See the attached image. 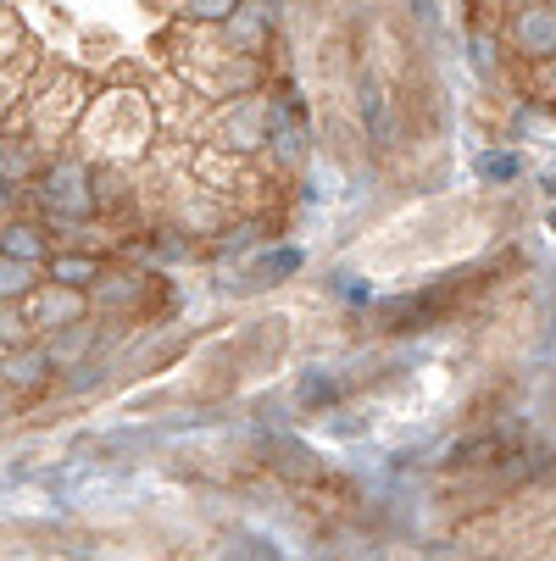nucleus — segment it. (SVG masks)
I'll return each mask as SVG.
<instances>
[{
	"label": "nucleus",
	"mask_w": 556,
	"mask_h": 561,
	"mask_svg": "<svg viewBox=\"0 0 556 561\" xmlns=\"http://www.w3.org/2000/svg\"><path fill=\"white\" fill-rule=\"evenodd\" d=\"M45 162H50V150H45L34 134H23L18 123L0 128V179H7V184L29 190V184L45 173Z\"/></svg>",
	"instance_id": "9d476101"
},
{
	"label": "nucleus",
	"mask_w": 556,
	"mask_h": 561,
	"mask_svg": "<svg viewBox=\"0 0 556 561\" xmlns=\"http://www.w3.org/2000/svg\"><path fill=\"white\" fill-rule=\"evenodd\" d=\"M84 106H90V84L78 72H39V84L23 95V106H18L12 123L23 134H34L56 156V150L72 145L78 123H84Z\"/></svg>",
	"instance_id": "20e7f679"
},
{
	"label": "nucleus",
	"mask_w": 556,
	"mask_h": 561,
	"mask_svg": "<svg viewBox=\"0 0 556 561\" xmlns=\"http://www.w3.org/2000/svg\"><path fill=\"white\" fill-rule=\"evenodd\" d=\"M507 7H512V12H518V7H534V0H507Z\"/></svg>",
	"instance_id": "6ab92c4d"
},
{
	"label": "nucleus",
	"mask_w": 556,
	"mask_h": 561,
	"mask_svg": "<svg viewBox=\"0 0 556 561\" xmlns=\"http://www.w3.org/2000/svg\"><path fill=\"white\" fill-rule=\"evenodd\" d=\"M545 7H551V12H556V0H545Z\"/></svg>",
	"instance_id": "aec40b11"
},
{
	"label": "nucleus",
	"mask_w": 556,
	"mask_h": 561,
	"mask_svg": "<svg viewBox=\"0 0 556 561\" xmlns=\"http://www.w3.org/2000/svg\"><path fill=\"white\" fill-rule=\"evenodd\" d=\"M56 356L45 340L23 345V351H0V394H12V400H34L56 383Z\"/></svg>",
	"instance_id": "423d86ee"
},
{
	"label": "nucleus",
	"mask_w": 556,
	"mask_h": 561,
	"mask_svg": "<svg viewBox=\"0 0 556 561\" xmlns=\"http://www.w3.org/2000/svg\"><path fill=\"white\" fill-rule=\"evenodd\" d=\"M56 245H61V239H56V228L39 211H18V217L0 222V256H12V262H29V267L45 273Z\"/></svg>",
	"instance_id": "6e6552de"
},
{
	"label": "nucleus",
	"mask_w": 556,
	"mask_h": 561,
	"mask_svg": "<svg viewBox=\"0 0 556 561\" xmlns=\"http://www.w3.org/2000/svg\"><path fill=\"white\" fill-rule=\"evenodd\" d=\"M106 251H90V245H56L50 262H45V284H61V289H95L101 273H106Z\"/></svg>",
	"instance_id": "9b49d317"
},
{
	"label": "nucleus",
	"mask_w": 556,
	"mask_h": 561,
	"mask_svg": "<svg viewBox=\"0 0 556 561\" xmlns=\"http://www.w3.org/2000/svg\"><path fill=\"white\" fill-rule=\"evenodd\" d=\"M39 334H34V317H29V306H0V351H23V345H34Z\"/></svg>",
	"instance_id": "dca6fc26"
},
{
	"label": "nucleus",
	"mask_w": 556,
	"mask_h": 561,
	"mask_svg": "<svg viewBox=\"0 0 556 561\" xmlns=\"http://www.w3.org/2000/svg\"><path fill=\"white\" fill-rule=\"evenodd\" d=\"M34 50H39V45H34V39L23 34V18L0 7V72H12V61L23 67V61H29Z\"/></svg>",
	"instance_id": "2eb2a0df"
},
{
	"label": "nucleus",
	"mask_w": 556,
	"mask_h": 561,
	"mask_svg": "<svg viewBox=\"0 0 556 561\" xmlns=\"http://www.w3.org/2000/svg\"><path fill=\"white\" fill-rule=\"evenodd\" d=\"M512 50L529 56V61H556V12L545 7V0H534V7H518L512 12Z\"/></svg>",
	"instance_id": "f8f14e48"
},
{
	"label": "nucleus",
	"mask_w": 556,
	"mask_h": 561,
	"mask_svg": "<svg viewBox=\"0 0 556 561\" xmlns=\"http://www.w3.org/2000/svg\"><path fill=\"white\" fill-rule=\"evenodd\" d=\"M39 284H45V273H39V267L0 256V306H29Z\"/></svg>",
	"instance_id": "4468645a"
},
{
	"label": "nucleus",
	"mask_w": 556,
	"mask_h": 561,
	"mask_svg": "<svg viewBox=\"0 0 556 561\" xmlns=\"http://www.w3.org/2000/svg\"><path fill=\"white\" fill-rule=\"evenodd\" d=\"M29 201L56 228V239L72 233V228H90L95 222V162L78 145L56 150L45 162V173L29 184Z\"/></svg>",
	"instance_id": "f03ea898"
},
{
	"label": "nucleus",
	"mask_w": 556,
	"mask_h": 561,
	"mask_svg": "<svg viewBox=\"0 0 556 561\" xmlns=\"http://www.w3.org/2000/svg\"><path fill=\"white\" fill-rule=\"evenodd\" d=\"M234 56H251V61H262L268 50H273V34H279V23H273V12L262 7V0H246L240 12H234L223 28H212Z\"/></svg>",
	"instance_id": "1a4fd4ad"
},
{
	"label": "nucleus",
	"mask_w": 556,
	"mask_h": 561,
	"mask_svg": "<svg viewBox=\"0 0 556 561\" xmlns=\"http://www.w3.org/2000/svg\"><path fill=\"white\" fill-rule=\"evenodd\" d=\"M90 306L106 329H150L173 311V278L162 267H106Z\"/></svg>",
	"instance_id": "7ed1b4c3"
},
{
	"label": "nucleus",
	"mask_w": 556,
	"mask_h": 561,
	"mask_svg": "<svg viewBox=\"0 0 556 561\" xmlns=\"http://www.w3.org/2000/svg\"><path fill=\"white\" fill-rule=\"evenodd\" d=\"M290 273H300V251H268L257 267H251V278H290Z\"/></svg>",
	"instance_id": "f3484780"
},
{
	"label": "nucleus",
	"mask_w": 556,
	"mask_h": 561,
	"mask_svg": "<svg viewBox=\"0 0 556 561\" xmlns=\"http://www.w3.org/2000/svg\"><path fill=\"white\" fill-rule=\"evenodd\" d=\"M156 139H162V123H156V101L145 84H112V90L90 95L84 123L72 134V145L90 162H123V168L150 162Z\"/></svg>",
	"instance_id": "f257e3e1"
},
{
	"label": "nucleus",
	"mask_w": 556,
	"mask_h": 561,
	"mask_svg": "<svg viewBox=\"0 0 556 561\" xmlns=\"http://www.w3.org/2000/svg\"><path fill=\"white\" fill-rule=\"evenodd\" d=\"M23 201H29V190H18V184H7V179H0V222H7V217H18V211H23Z\"/></svg>",
	"instance_id": "a211bd4d"
},
{
	"label": "nucleus",
	"mask_w": 556,
	"mask_h": 561,
	"mask_svg": "<svg viewBox=\"0 0 556 561\" xmlns=\"http://www.w3.org/2000/svg\"><path fill=\"white\" fill-rule=\"evenodd\" d=\"M29 317H34V334H39V340H50V334H61V329L90 323L95 306H90V295H84V289L39 284V289H34V300H29Z\"/></svg>",
	"instance_id": "0eeeda50"
},
{
	"label": "nucleus",
	"mask_w": 556,
	"mask_h": 561,
	"mask_svg": "<svg viewBox=\"0 0 556 561\" xmlns=\"http://www.w3.org/2000/svg\"><path fill=\"white\" fill-rule=\"evenodd\" d=\"M246 0H168V18L173 28H223Z\"/></svg>",
	"instance_id": "ddd939ff"
},
{
	"label": "nucleus",
	"mask_w": 556,
	"mask_h": 561,
	"mask_svg": "<svg viewBox=\"0 0 556 561\" xmlns=\"http://www.w3.org/2000/svg\"><path fill=\"white\" fill-rule=\"evenodd\" d=\"M201 145H217L228 156H246V162H262L273 156V95H234L223 106H212L206 128H201Z\"/></svg>",
	"instance_id": "39448f33"
}]
</instances>
